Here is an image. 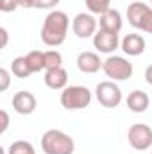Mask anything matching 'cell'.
Segmentation results:
<instances>
[{
	"mask_svg": "<svg viewBox=\"0 0 152 154\" xmlns=\"http://www.w3.org/2000/svg\"><path fill=\"white\" fill-rule=\"evenodd\" d=\"M45 84L50 88V90H65L66 84H68V72L59 66V68H52V70H47L45 72Z\"/></svg>",
	"mask_w": 152,
	"mask_h": 154,
	"instance_id": "obj_14",
	"label": "cell"
},
{
	"mask_svg": "<svg viewBox=\"0 0 152 154\" xmlns=\"http://www.w3.org/2000/svg\"><path fill=\"white\" fill-rule=\"evenodd\" d=\"M145 81L152 86V65H149V66H147V70H145Z\"/></svg>",
	"mask_w": 152,
	"mask_h": 154,
	"instance_id": "obj_27",
	"label": "cell"
},
{
	"mask_svg": "<svg viewBox=\"0 0 152 154\" xmlns=\"http://www.w3.org/2000/svg\"><path fill=\"white\" fill-rule=\"evenodd\" d=\"M102 70L109 77V81H127L132 75V63L122 56H109L104 61Z\"/></svg>",
	"mask_w": 152,
	"mask_h": 154,
	"instance_id": "obj_4",
	"label": "cell"
},
{
	"mask_svg": "<svg viewBox=\"0 0 152 154\" xmlns=\"http://www.w3.org/2000/svg\"><path fill=\"white\" fill-rule=\"evenodd\" d=\"M0 34H2V48H5V45H7V31H5V27H0Z\"/></svg>",
	"mask_w": 152,
	"mask_h": 154,
	"instance_id": "obj_26",
	"label": "cell"
},
{
	"mask_svg": "<svg viewBox=\"0 0 152 154\" xmlns=\"http://www.w3.org/2000/svg\"><path fill=\"white\" fill-rule=\"evenodd\" d=\"M41 149L45 154H74L75 143L66 133L59 129H48L41 138Z\"/></svg>",
	"mask_w": 152,
	"mask_h": 154,
	"instance_id": "obj_2",
	"label": "cell"
},
{
	"mask_svg": "<svg viewBox=\"0 0 152 154\" xmlns=\"http://www.w3.org/2000/svg\"><path fill=\"white\" fill-rule=\"evenodd\" d=\"M61 0H36V9H54Z\"/></svg>",
	"mask_w": 152,
	"mask_h": 154,
	"instance_id": "obj_23",
	"label": "cell"
},
{
	"mask_svg": "<svg viewBox=\"0 0 152 154\" xmlns=\"http://www.w3.org/2000/svg\"><path fill=\"white\" fill-rule=\"evenodd\" d=\"M75 63H77V68H79L82 74H97V72L102 68V65H104V61H100L99 54H97V52H90V50L81 52V54L77 56Z\"/></svg>",
	"mask_w": 152,
	"mask_h": 154,
	"instance_id": "obj_11",
	"label": "cell"
},
{
	"mask_svg": "<svg viewBox=\"0 0 152 154\" xmlns=\"http://www.w3.org/2000/svg\"><path fill=\"white\" fill-rule=\"evenodd\" d=\"M11 72L13 75L18 77V79H27L29 75H32V70L25 59V56H20V57H14L11 61Z\"/></svg>",
	"mask_w": 152,
	"mask_h": 154,
	"instance_id": "obj_16",
	"label": "cell"
},
{
	"mask_svg": "<svg viewBox=\"0 0 152 154\" xmlns=\"http://www.w3.org/2000/svg\"><path fill=\"white\" fill-rule=\"evenodd\" d=\"M127 140L132 149L147 151L152 147V129L147 124H132L127 131Z\"/></svg>",
	"mask_w": 152,
	"mask_h": 154,
	"instance_id": "obj_7",
	"label": "cell"
},
{
	"mask_svg": "<svg viewBox=\"0 0 152 154\" xmlns=\"http://www.w3.org/2000/svg\"><path fill=\"white\" fill-rule=\"evenodd\" d=\"M120 45V39H118V34L114 32H108V31H99L95 36H93V47L102 52V54H111L118 48Z\"/></svg>",
	"mask_w": 152,
	"mask_h": 154,
	"instance_id": "obj_10",
	"label": "cell"
},
{
	"mask_svg": "<svg viewBox=\"0 0 152 154\" xmlns=\"http://www.w3.org/2000/svg\"><path fill=\"white\" fill-rule=\"evenodd\" d=\"M7 154H36V151H34L32 143H29L25 140H16L9 145Z\"/></svg>",
	"mask_w": 152,
	"mask_h": 154,
	"instance_id": "obj_19",
	"label": "cell"
},
{
	"mask_svg": "<svg viewBox=\"0 0 152 154\" xmlns=\"http://www.w3.org/2000/svg\"><path fill=\"white\" fill-rule=\"evenodd\" d=\"M127 20H129V23L134 29L147 32V27H149V23L152 20V7L143 4V2L129 4V7H127Z\"/></svg>",
	"mask_w": 152,
	"mask_h": 154,
	"instance_id": "obj_6",
	"label": "cell"
},
{
	"mask_svg": "<svg viewBox=\"0 0 152 154\" xmlns=\"http://www.w3.org/2000/svg\"><path fill=\"white\" fill-rule=\"evenodd\" d=\"M125 102H127V108H129L132 113H143V111H147V108L150 106L149 95H147L145 91H141V90L131 91Z\"/></svg>",
	"mask_w": 152,
	"mask_h": 154,
	"instance_id": "obj_15",
	"label": "cell"
},
{
	"mask_svg": "<svg viewBox=\"0 0 152 154\" xmlns=\"http://www.w3.org/2000/svg\"><path fill=\"white\" fill-rule=\"evenodd\" d=\"M18 5V0H0V11L2 13H13Z\"/></svg>",
	"mask_w": 152,
	"mask_h": 154,
	"instance_id": "obj_22",
	"label": "cell"
},
{
	"mask_svg": "<svg viewBox=\"0 0 152 154\" xmlns=\"http://www.w3.org/2000/svg\"><path fill=\"white\" fill-rule=\"evenodd\" d=\"M43 61H45V70H52V68L63 66V56L57 50H47V52H43Z\"/></svg>",
	"mask_w": 152,
	"mask_h": 154,
	"instance_id": "obj_18",
	"label": "cell"
},
{
	"mask_svg": "<svg viewBox=\"0 0 152 154\" xmlns=\"http://www.w3.org/2000/svg\"><path fill=\"white\" fill-rule=\"evenodd\" d=\"M9 82H11L9 70L7 68H0V91H5L9 88Z\"/></svg>",
	"mask_w": 152,
	"mask_h": 154,
	"instance_id": "obj_21",
	"label": "cell"
},
{
	"mask_svg": "<svg viewBox=\"0 0 152 154\" xmlns=\"http://www.w3.org/2000/svg\"><path fill=\"white\" fill-rule=\"evenodd\" d=\"M0 118H2V125H0V133H5L7 127H9V113L5 109L0 111Z\"/></svg>",
	"mask_w": 152,
	"mask_h": 154,
	"instance_id": "obj_24",
	"label": "cell"
},
{
	"mask_svg": "<svg viewBox=\"0 0 152 154\" xmlns=\"http://www.w3.org/2000/svg\"><path fill=\"white\" fill-rule=\"evenodd\" d=\"M150 5H152V0H150Z\"/></svg>",
	"mask_w": 152,
	"mask_h": 154,
	"instance_id": "obj_29",
	"label": "cell"
},
{
	"mask_svg": "<svg viewBox=\"0 0 152 154\" xmlns=\"http://www.w3.org/2000/svg\"><path fill=\"white\" fill-rule=\"evenodd\" d=\"M25 59L32 70V74H38L41 70H45V61H43V52L39 50H32L29 54H25Z\"/></svg>",
	"mask_w": 152,
	"mask_h": 154,
	"instance_id": "obj_17",
	"label": "cell"
},
{
	"mask_svg": "<svg viewBox=\"0 0 152 154\" xmlns=\"http://www.w3.org/2000/svg\"><path fill=\"white\" fill-rule=\"evenodd\" d=\"M18 5L20 7H36V0H18Z\"/></svg>",
	"mask_w": 152,
	"mask_h": 154,
	"instance_id": "obj_25",
	"label": "cell"
},
{
	"mask_svg": "<svg viewBox=\"0 0 152 154\" xmlns=\"http://www.w3.org/2000/svg\"><path fill=\"white\" fill-rule=\"evenodd\" d=\"M147 32H150L152 34V20H150V23H149V27H147Z\"/></svg>",
	"mask_w": 152,
	"mask_h": 154,
	"instance_id": "obj_28",
	"label": "cell"
},
{
	"mask_svg": "<svg viewBox=\"0 0 152 154\" xmlns=\"http://www.w3.org/2000/svg\"><path fill=\"white\" fill-rule=\"evenodd\" d=\"M91 102V91L86 86H66L61 91V106L65 109L75 111L84 109Z\"/></svg>",
	"mask_w": 152,
	"mask_h": 154,
	"instance_id": "obj_3",
	"label": "cell"
},
{
	"mask_svg": "<svg viewBox=\"0 0 152 154\" xmlns=\"http://www.w3.org/2000/svg\"><path fill=\"white\" fill-rule=\"evenodd\" d=\"M120 47H122V50L127 56L136 57V56H140V54L145 52L147 43H145V39H143L141 34H127V36H123V39L120 41Z\"/></svg>",
	"mask_w": 152,
	"mask_h": 154,
	"instance_id": "obj_12",
	"label": "cell"
},
{
	"mask_svg": "<svg viewBox=\"0 0 152 154\" xmlns=\"http://www.w3.org/2000/svg\"><path fill=\"white\" fill-rule=\"evenodd\" d=\"M99 23H100V29H102V31L118 34V32L122 31L123 20H122V14H120L116 9H109V11H106L104 14H100Z\"/></svg>",
	"mask_w": 152,
	"mask_h": 154,
	"instance_id": "obj_13",
	"label": "cell"
},
{
	"mask_svg": "<svg viewBox=\"0 0 152 154\" xmlns=\"http://www.w3.org/2000/svg\"><path fill=\"white\" fill-rule=\"evenodd\" d=\"M95 95H97V100L100 102V106H104L108 109H113L116 106H120V102H122V90L114 81L99 82L95 88Z\"/></svg>",
	"mask_w": 152,
	"mask_h": 154,
	"instance_id": "obj_5",
	"label": "cell"
},
{
	"mask_svg": "<svg viewBox=\"0 0 152 154\" xmlns=\"http://www.w3.org/2000/svg\"><path fill=\"white\" fill-rule=\"evenodd\" d=\"M36 106H38V100H36V97L31 91L22 90V91H16L14 97H13V108L20 115H31V113H34Z\"/></svg>",
	"mask_w": 152,
	"mask_h": 154,
	"instance_id": "obj_9",
	"label": "cell"
},
{
	"mask_svg": "<svg viewBox=\"0 0 152 154\" xmlns=\"http://www.w3.org/2000/svg\"><path fill=\"white\" fill-rule=\"evenodd\" d=\"M86 7L91 14H104L111 9V0H86Z\"/></svg>",
	"mask_w": 152,
	"mask_h": 154,
	"instance_id": "obj_20",
	"label": "cell"
},
{
	"mask_svg": "<svg viewBox=\"0 0 152 154\" xmlns=\"http://www.w3.org/2000/svg\"><path fill=\"white\" fill-rule=\"evenodd\" d=\"M72 31L81 39L91 38L97 34V20L91 13H79L72 22Z\"/></svg>",
	"mask_w": 152,
	"mask_h": 154,
	"instance_id": "obj_8",
	"label": "cell"
},
{
	"mask_svg": "<svg viewBox=\"0 0 152 154\" xmlns=\"http://www.w3.org/2000/svg\"><path fill=\"white\" fill-rule=\"evenodd\" d=\"M70 27V18L65 11H50L41 27V41L48 47H59L65 43Z\"/></svg>",
	"mask_w": 152,
	"mask_h": 154,
	"instance_id": "obj_1",
	"label": "cell"
},
{
	"mask_svg": "<svg viewBox=\"0 0 152 154\" xmlns=\"http://www.w3.org/2000/svg\"><path fill=\"white\" fill-rule=\"evenodd\" d=\"M150 154H152V152H150Z\"/></svg>",
	"mask_w": 152,
	"mask_h": 154,
	"instance_id": "obj_30",
	"label": "cell"
}]
</instances>
